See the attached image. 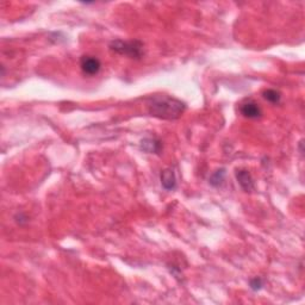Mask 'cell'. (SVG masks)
<instances>
[{
	"label": "cell",
	"instance_id": "cell-1",
	"mask_svg": "<svg viewBox=\"0 0 305 305\" xmlns=\"http://www.w3.org/2000/svg\"><path fill=\"white\" fill-rule=\"evenodd\" d=\"M147 109L149 114L160 119H178L185 111L186 105L179 99L165 95H152L147 99Z\"/></svg>",
	"mask_w": 305,
	"mask_h": 305
},
{
	"label": "cell",
	"instance_id": "cell-2",
	"mask_svg": "<svg viewBox=\"0 0 305 305\" xmlns=\"http://www.w3.org/2000/svg\"><path fill=\"white\" fill-rule=\"evenodd\" d=\"M110 50L116 54L127 56L129 58L138 60L143 56V43L137 39L133 41H123V39H114L110 43Z\"/></svg>",
	"mask_w": 305,
	"mask_h": 305
},
{
	"label": "cell",
	"instance_id": "cell-3",
	"mask_svg": "<svg viewBox=\"0 0 305 305\" xmlns=\"http://www.w3.org/2000/svg\"><path fill=\"white\" fill-rule=\"evenodd\" d=\"M80 67H81V71L84 72V74L86 76H97L101 68V63L99 61V58L95 56H90V55H84L80 60Z\"/></svg>",
	"mask_w": 305,
	"mask_h": 305
},
{
	"label": "cell",
	"instance_id": "cell-4",
	"mask_svg": "<svg viewBox=\"0 0 305 305\" xmlns=\"http://www.w3.org/2000/svg\"><path fill=\"white\" fill-rule=\"evenodd\" d=\"M240 112L243 117L249 119L260 118L262 114L261 108L259 106V104L255 103L254 100H247L245 101V103L241 104Z\"/></svg>",
	"mask_w": 305,
	"mask_h": 305
},
{
	"label": "cell",
	"instance_id": "cell-5",
	"mask_svg": "<svg viewBox=\"0 0 305 305\" xmlns=\"http://www.w3.org/2000/svg\"><path fill=\"white\" fill-rule=\"evenodd\" d=\"M237 183L242 187L245 192H251L254 190V180L253 176L247 170H237L236 171Z\"/></svg>",
	"mask_w": 305,
	"mask_h": 305
},
{
	"label": "cell",
	"instance_id": "cell-6",
	"mask_svg": "<svg viewBox=\"0 0 305 305\" xmlns=\"http://www.w3.org/2000/svg\"><path fill=\"white\" fill-rule=\"evenodd\" d=\"M160 179H161V185L166 191H173L176 189V178L173 170L167 168V170L162 171Z\"/></svg>",
	"mask_w": 305,
	"mask_h": 305
},
{
	"label": "cell",
	"instance_id": "cell-7",
	"mask_svg": "<svg viewBox=\"0 0 305 305\" xmlns=\"http://www.w3.org/2000/svg\"><path fill=\"white\" fill-rule=\"evenodd\" d=\"M162 144L157 138H144L141 141V149L149 154H159L161 152Z\"/></svg>",
	"mask_w": 305,
	"mask_h": 305
},
{
	"label": "cell",
	"instance_id": "cell-8",
	"mask_svg": "<svg viewBox=\"0 0 305 305\" xmlns=\"http://www.w3.org/2000/svg\"><path fill=\"white\" fill-rule=\"evenodd\" d=\"M224 178H226V170H224V168H221V170H217L216 172L212 173V175L209 179V183H210L213 187H218L223 184Z\"/></svg>",
	"mask_w": 305,
	"mask_h": 305
},
{
	"label": "cell",
	"instance_id": "cell-9",
	"mask_svg": "<svg viewBox=\"0 0 305 305\" xmlns=\"http://www.w3.org/2000/svg\"><path fill=\"white\" fill-rule=\"evenodd\" d=\"M262 97H264L265 100L269 101V103L278 104L280 101V99H282V95L275 90H266L262 93Z\"/></svg>",
	"mask_w": 305,
	"mask_h": 305
},
{
	"label": "cell",
	"instance_id": "cell-10",
	"mask_svg": "<svg viewBox=\"0 0 305 305\" xmlns=\"http://www.w3.org/2000/svg\"><path fill=\"white\" fill-rule=\"evenodd\" d=\"M249 285H250V288L254 291H259L261 290L262 286H264V282H262L261 278L256 277V278H253V279L249 282Z\"/></svg>",
	"mask_w": 305,
	"mask_h": 305
},
{
	"label": "cell",
	"instance_id": "cell-11",
	"mask_svg": "<svg viewBox=\"0 0 305 305\" xmlns=\"http://www.w3.org/2000/svg\"><path fill=\"white\" fill-rule=\"evenodd\" d=\"M15 218H20V219H18V221H17V223H19V224H23V222L28 221V218L23 217V213H18V215L16 216Z\"/></svg>",
	"mask_w": 305,
	"mask_h": 305
}]
</instances>
